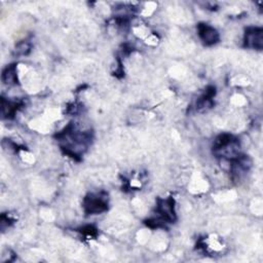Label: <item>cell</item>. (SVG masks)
Returning <instances> with one entry per match:
<instances>
[{"label": "cell", "instance_id": "cell-1", "mask_svg": "<svg viewBox=\"0 0 263 263\" xmlns=\"http://www.w3.org/2000/svg\"><path fill=\"white\" fill-rule=\"evenodd\" d=\"M85 209L90 214H99L107 210V205L101 197L91 196L85 199Z\"/></svg>", "mask_w": 263, "mask_h": 263}, {"label": "cell", "instance_id": "cell-2", "mask_svg": "<svg viewBox=\"0 0 263 263\" xmlns=\"http://www.w3.org/2000/svg\"><path fill=\"white\" fill-rule=\"evenodd\" d=\"M198 34L202 41L207 44H214L219 39L218 32L214 28L205 25V24H199L198 25Z\"/></svg>", "mask_w": 263, "mask_h": 263}, {"label": "cell", "instance_id": "cell-5", "mask_svg": "<svg viewBox=\"0 0 263 263\" xmlns=\"http://www.w3.org/2000/svg\"><path fill=\"white\" fill-rule=\"evenodd\" d=\"M2 80L6 85H13L17 80V72L14 65L8 66L2 73Z\"/></svg>", "mask_w": 263, "mask_h": 263}, {"label": "cell", "instance_id": "cell-3", "mask_svg": "<svg viewBox=\"0 0 263 263\" xmlns=\"http://www.w3.org/2000/svg\"><path fill=\"white\" fill-rule=\"evenodd\" d=\"M247 46L254 47V49H262V30L259 28H251L246 34Z\"/></svg>", "mask_w": 263, "mask_h": 263}, {"label": "cell", "instance_id": "cell-4", "mask_svg": "<svg viewBox=\"0 0 263 263\" xmlns=\"http://www.w3.org/2000/svg\"><path fill=\"white\" fill-rule=\"evenodd\" d=\"M159 212L164 220L172 222L175 219L173 200L165 199V200L161 201V204L159 205Z\"/></svg>", "mask_w": 263, "mask_h": 263}]
</instances>
